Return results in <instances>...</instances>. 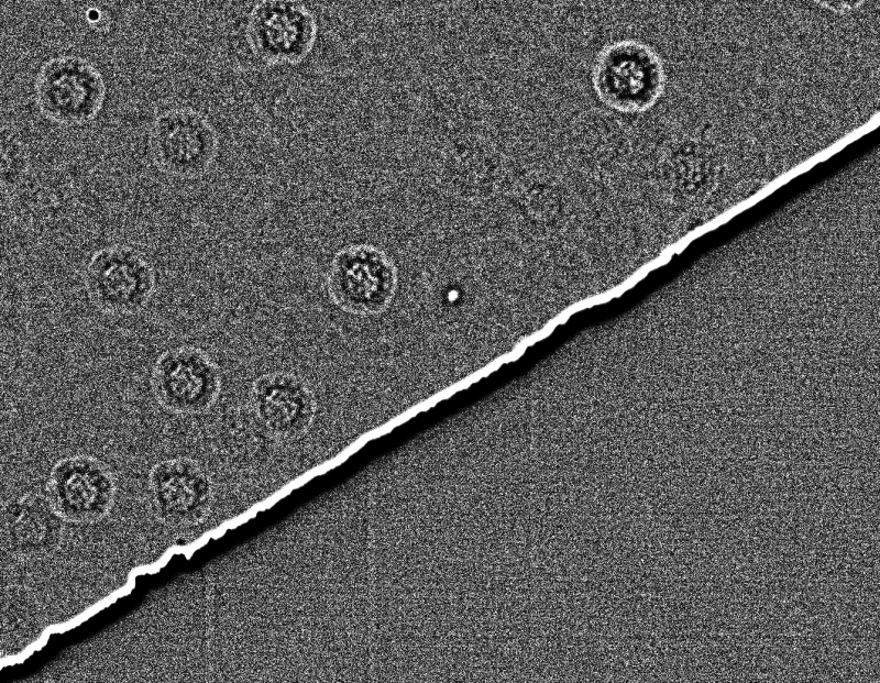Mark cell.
I'll return each instance as SVG.
<instances>
[{
    "label": "cell",
    "instance_id": "obj_2",
    "mask_svg": "<svg viewBox=\"0 0 880 683\" xmlns=\"http://www.w3.org/2000/svg\"><path fill=\"white\" fill-rule=\"evenodd\" d=\"M398 274L393 260L371 244H350L333 256L327 272L328 295L341 310L377 316L393 301Z\"/></svg>",
    "mask_w": 880,
    "mask_h": 683
},
{
    "label": "cell",
    "instance_id": "obj_3",
    "mask_svg": "<svg viewBox=\"0 0 880 683\" xmlns=\"http://www.w3.org/2000/svg\"><path fill=\"white\" fill-rule=\"evenodd\" d=\"M592 81L595 93L607 107L619 112H641L662 93L664 73L650 47L635 41H620L600 52Z\"/></svg>",
    "mask_w": 880,
    "mask_h": 683
},
{
    "label": "cell",
    "instance_id": "obj_4",
    "mask_svg": "<svg viewBox=\"0 0 880 683\" xmlns=\"http://www.w3.org/2000/svg\"><path fill=\"white\" fill-rule=\"evenodd\" d=\"M36 106L47 120L64 126L92 122L103 107L107 87L101 73L84 57L47 59L34 81Z\"/></svg>",
    "mask_w": 880,
    "mask_h": 683
},
{
    "label": "cell",
    "instance_id": "obj_13",
    "mask_svg": "<svg viewBox=\"0 0 880 683\" xmlns=\"http://www.w3.org/2000/svg\"><path fill=\"white\" fill-rule=\"evenodd\" d=\"M502 169V158L496 148L486 140L470 135L447 148L442 176L453 194L474 200L494 192Z\"/></svg>",
    "mask_w": 880,
    "mask_h": 683
},
{
    "label": "cell",
    "instance_id": "obj_9",
    "mask_svg": "<svg viewBox=\"0 0 880 683\" xmlns=\"http://www.w3.org/2000/svg\"><path fill=\"white\" fill-rule=\"evenodd\" d=\"M249 409L272 436L295 439L310 428L317 401L299 376L275 372L257 377L250 389Z\"/></svg>",
    "mask_w": 880,
    "mask_h": 683
},
{
    "label": "cell",
    "instance_id": "obj_5",
    "mask_svg": "<svg viewBox=\"0 0 880 683\" xmlns=\"http://www.w3.org/2000/svg\"><path fill=\"white\" fill-rule=\"evenodd\" d=\"M158 406L173 415L207 414L217 404L222 377L218 364L202 349L180 345L162 352L150 377Z\"/></svg>",
    "mask_w": 880,
    "mask_h": 683
},
{
    "label": "cell",
    "instance_id": "obj_15",
    "mask_svg": "<svg viewBox=\"0 0 880 683\" xmlns=\"http://www.w3.org/2000/svg\"><path fill=\"white\" fill-rule=\"evenodd\" d=\"M516 201L531 221L548 223L559 216L563 206V194L560 185L552 178L534 176L520 185Z\"/></svg>",
    "mask_w": 880,
    "mask_h": 683
},
{
    "label": "cell",
    "instance_id": "obj_7",
    "mask_svg": "<svg viewBox=\"0 0 880 683\" xmlns=\"http://www.w3.org/2000/svg\"><path fill=\"white\" fill-rule=\"evenodd\" d=\"M312 12L297 1H261L250 11L244 40L250 52L266 65H296L318 38Z\"/></svg>",
    "mask_w": 880,
    "mask_h": 683
},
{
    "label": "cell",
    "instance_id": "obj_12",
    "mask_svg": "<svg viewBox=\"0 0 880 683\" xmlns=\"http://www.w3.org/2000/svg\"><path fill=\"white\" fill-rule=\"evenodd\" d=\"M568 148L578 167L595 175H607L624 163L629 142L619 121L607 112L594 110L576 120Z\"/></svg>",
    "mask_w": 880,
    "mask_h": 683
},
{
    "label": "cell",
    "instance_id": "obj_6",
    "mask_svg": "<svg viewBox=\"0 0 880 683\" xmlns=\"http://www.w3.org/2000/svg\"><path fill=\"white\" fill-rule=\"evenodd\" d=\"M219 151L218 133L208 119L193 108H172L160 113L148 133V152L164 174L195 179L204 176Z\"/></svg>",
    "mask_w": 880,
    "mask_h": 683
},
{
    "label": "cell",
    "instance_id": "obj_1",
    "mask_svg": "<svg viewBox=\"0 0 880 683\" xmlns=\"http://www.w3.org/2000/svg\"><path fill=\"white\" fill-rule=\"evenodd\" d=\"M90 304L107 316H134L152 300L157 274L144 253L130 245L96 251L82 273Z\"/></svg>",
    "mask_w": 880,
    "mask_h": 683
},
{
    "label": "cell",
    "instance_id": "obj_8",
    "mask_svg": "<svg viewBox=\"0 0 880 683\" xmlns=\"http://www.w3.org/2000/svg\"><path fill=\"white\" fill-rule=\"evenodd\" d=\"M48 498L64 520L94 522L106 516L114 498V480L100 460L90 455H72L53 466Z\"/></svg>",
    "mask_w": 880,
    "mask_h": 683
},
{
    "label": "cell",
    "instance_id": "obj_16",
    "mask_svg": "<svg viewBox=\"0 0 880 683\" xmlns=\"http://www.w3.org/2000/svg\"><path fill=\"white\" fill-rule=\"evenodd\" d=\"M1 184L14 190L29 175L30 158L25 144L10 125L1 128Z\"/></svg>",
    "mask_w": 880,
    "mask_h": 683
},
{
    "label": "cell",
    "instance_id": "obj_10",
    "mask_svg": "<svg viewBox=\"0 0 880 683\" xmlns=\"http://www.w3.org/2000/svg\"><path fill=\"white\" fill-rule=\"evenodd\" d=\"M150 488L158 516L169 525H196L209 513L211 482L193 459L178 456L155 464Z\"/></svg>",
    "mask_w": 880,
    "mask_h": 683
},
{
    "label": "cell",
    "instance_id": "obj_14",
    "mask_svg": "<svg viewBox=\"0 0 880 683\" xmlns=\"http://www.w3.org/2000/svg\"><path fill=\"white\" fill-rule=\"evenodd\" d=\"M40 616L35 599L22 587H11L2 598V638L18 649L40 634Z\"/></svg>",
    "mask_w": 880,
    "mask_h": 683
},
{
    "label": "cell",
    "instance_id": "obj_11",
    "mask_svg": "<svg viewBox=\"0 0 880 683\" xmlns=\"http://www.w3.org/2000/svg\"><path fill=\"white\" fill-rule=\"evenodd\" d=\"M63 520L48 497L24 495L9 504L3 511L6 542L20 557H46L62 541Z\"/></svg>",
    "mask_w": 880,
    "mask_h": 683
}]
</instances>
